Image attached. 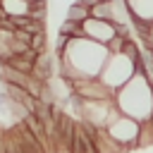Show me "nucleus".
<instances>
[{
	"label": "nucleus",
	"mask_w": 153,
	"mask_h": 153,
	"mask_svg": "<svg viewBox=\"0 0 153 153\" xmlns=\"http://www.w3.org/2000/svg\"><path fill=\"white\" fill-rule=\"evenodd\" d=\"M31 5L33 2H29V0H0V7L7 17H29Z\"/></svg>",
	"instance_id": "423d86ee"
},
{
	"label": "nucleus",
	"mask_w": 153,
	"mask_h": 153,
	"mask_svg": "<svg viewBox=\"0 0 153 153\" xmlns=\"http://www.w3.org/2000/svg\"><path fill=\"white\" fill-rule=\"evenodd\" d=\"M81 29H84V38H88V41H93V43H100V45H110L120 33H124V36H129V26L127 29H120L117 24H112V22H105V19H86L84 24H81Z\"/></svg>",
	"instance_id": "f03ea898"
},
{
	"label": "nucleus",
	"mask_w": 153,
	"mask_h": 153,
	"mask_svg": "<svg viewBox=\"0 0 153 153\" xmlns=\"http://www.w3.org/2000/svg\"><path fill=\"white\" fill-rule=\"evenodd\" d=\"M86 19H91V7L84 5V2H79V0H74V2L67 7V22H72V24H84Z\"/></svg>",
	"instance_id": "0eeeda50"
},
{
	"label": "nucleus",
	"mask_w": 153,
	"mask_h": 153,
	"mask_svg": "<svg viewBox=\"0 0 153 153\" xmlns=\"http://www.w3.org/2000/svg\"><path fill=\"white\" fill-rule=\"evenodd\" d=\"M7 153H24V151H22V143H19V139L14 136L12 129H7Z\"/></svg>",
	"instance_id": "6e6552de"
},
{
	"label": "nucleus",
	"mask_w": 153,
	"mask_h": 153,
	"mask_svg": "<svg viewBox=\"0 0 153 153\" xmlns=\"http://www.w3.org/2000/svg\"><path fill=\"white\" fill-rule=\"evenodd\" d=\"M53 74H55V62H53V55L41 53V55L36 57V65H33L31 76H33V79H38L41 84H48V81L53 79Z\"/></svg>",
	"instance_id": "20e7f679"
},
{
	"label": "nucleus",
	"mask_w": 153,
	"mask_h": 153,
	"mask_svg": "<svg viewBox=\"0 0 153 153\" xmlns=\"http://www.w3.org/2000/svg\"><path fill=\"white\" fill-rule=\"evenodd\" d=\"M108 134H110L122 148L136 146V143H139V134H141V122H136V120H131V117H127V115H120V117H115L112 124L108 127Z\"/></svg>",
	"instance_id": "7ed1b4c3"
},
{
	"label": "nucleus",
	"mask_w": 153,
	"mask_h": 153,
	"mask_svg": "<svg viewBox=\"0 0 153 153\" xmlns=\"http://www.w3.org/2000/svg\"><path fill=\"white\" fill-rule=\"evenodd\" d=\"M29 2H45V0H29Z\"/></svg>",
	"instance_id": "9d476101"
},
{
	"label": "nucleus",
	"mask_w": 153,
	"mask_h": 153,
	"mask_svg": "<svg viewBox=\"0 0 153 153\" xmlns=\"http://www.w3.org/2000/svg\"><path fill=\"white\" fill-rule=\"evenodd\" d=\"M124 2H127V7H129L131 19L153 24V0H124Z\"/></svg>",
	"instance_id": "39448f33"
},
{
	"label": "nucleus",
	"mask_w": 153,
	"mask_h": 153,
	"mask_svg": "<svg viewBox=\"0 0 153 153\" xmlns=\"http://www.w3.org/2000/svg\"><path fill=\"white\" fill-rule=\"evenodd\" d=\"M146 50H153V26H151V41H148V45H146Z\"/></svg>",
	"instance_id": "1a4fd4ad"
},
{
	"label": "nucleus",
	"mask_w": 153,
	"mask_h": 153,
	"mask_svg": "<svg viewBox=\"0 0 153 153\" xmlns=\"http://www.w3.org/2000/svg\"><path fill=\"white\" fill-rule=\"evenodd\" d=\"M139 74V65L134 62V60H129L124 53H110V57H108V62H105V67H103V72H100V81L110 88V91H120L122 86H127L134 76Z\"/></svg>",
	"instance_id": "f257e3e1"
}]
</instances>
